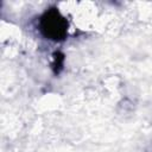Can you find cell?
Returning <instances> with one entry per match:
<instances>
[{
  "label": "cell",
  "mask_w": 152,
  "mask_h": 152,
  "mask_svg": "<svg viewBox=\"0 0 152 152\" xmlns=\"http://www.w3.org/2000/svg\"><path fill=\"white\" fill-rule=\"evenodd\" d=\"M68 20L56 7L46 10L39 20V30L42 34L52 42L64 40L68 33Z\"/></svg>",
  "instance_id": "obj_1"
},
{
  "label": "cell",
  "mask_w": 152,
  "mask_h": 152,
  "mask_svg": "<svg viewBox=\"0 0 152 152\" xmlns=\"http://www.w3.org/2000/svg\"><path fill=\"white\" fill-rule=\"evenodd\" d=\"M52 57H53V59H52L51 68H52L53 74L58 75L64 66V55L61 51H56V52H53Z\"/></svg>",
  "instance_id": "obj_2"
}]
</instances>
